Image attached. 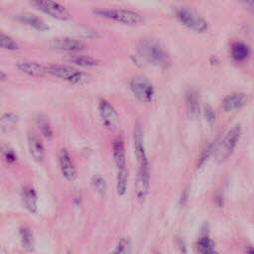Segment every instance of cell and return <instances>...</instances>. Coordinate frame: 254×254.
<instances>
[{
	"mask_svg": "<svg viewBox=\"0 0 254 254\" xmlns=\"http://www.w3.org/2000/svg\"><path fill=\"white\" fill-rule=\"evenodd\" d=\"M134 149L135 155L138 160L139 168L137 175V184H136V194L137 197L142 200L148 193L150 187V169L149 162L147 159L143 131L140 124H136L134 129Z\"/></svg>",
	"mask_w": 254,
	"mask_h": 254,
	"instance_id": "obj_1",
	"label": "cell"
},
{
	"mask_svg": "<svg viewBox=\"0 0 254 254\" xmlns=\"http://www.w3.org/2000/svg\"><path fill=\"white\" fill-rule=\"evenodd\" d=\"M137 51L139 55L148 63L161 66L168 67L171 64V57L161 43L154 38L141 39Z\"/></svg>",
	"mask_w": 254,
	"mask_h": 254,
	"instance_id": "obj_2",
	"label": "cell"
},
{
	"mask_svg": "<svg viewBox=\"0 0 254 254\" xmlns=\"http://www.w3.org/2000/svg\"><path fill=\"white\" fill-rule=\"evenodd\" d=\"M113 158L116 166V190L119 195H123L127 189L128 171L126 168L125 147L122 136H117L112 145Z\"/></svg>",
	"mask_w": 254,
	"mask_h": 254,
	"instance_id": "obj_3",
	"label": "cell"
},
{
	"mask_svg": "<svg viewBox=\"0 0 254 254\" xmlns=\"http://www.w3.org/2000/svg\"><path fill=\"white\" fill-rule=\"evenodd\" d=\"M94 13L101 17L128 25H136L143 21L140 13L123 8H99L95 9Z\"/></svg>",
	"mask_w": 254,
	"mask_h": 254,
	"instance_id": "obj_4",
	"label": "cell"
},
{
	"mask_svg": "<svg viewBox=\"0 0 254 254\" xmlns=\"http://www.w3.org/2000/svg\"><path fill=\"white\" fill-rule=\"evenodd\" d=\"M47 68H48V72L51 73L52 75L70 83L80 84V83L87 82L88 80L87 74L70 65L56 64L49 65Z\"/></svg>",
	"mask_w": 254,
	"mask_h": 254,
	"instance_id": "obj_5",
	"label": "cell"
},
{
	"mask_svg": "<svg viewBox=\"0 0 254 254\" xmlns=\"http://www.w3.org/2000/svg\"><path fill=\"white\" fill-rule=\"evenodd\" d=\"M175 13L179 21L184 26L188 27L192 31L203 33L208 28L207 22L201 16H199L197 13H195L189 7H185V6L178 7Z\"/></svg>",
	"mask_w": 254,
	"mask_h": 254,
	"instance_id": "obj_6",
	"label": "cell"
},
{
	"mask_svg": "<svg viewBox=\"0 0 254 254\" xmlns=\"http://www.w3.org/2000/svg\"><path fill=\"white\" fill-rule=\"evenodd\" d=\"M240 134H241L240 125H235L226 133V135L221 140L215 152V157L217 161L221 162L229 157V155L232 153L233 149L235 148L239 140Z\"/></svg>",
	"mask_w": 254,
	"mask_h": 254,
	"instance_id": "obj_7",
	"label": "cell"
},
{
	"mask_svg": "<svg viewBox=\"0 0 254 254\" xmlns=\"http://www.w3.org/2000/svg\"><path fill=\"white\" fill-rule=\"evenodd\" d=\"M130 88L134 95L143 102H151L153 100L155 89L152 82L143 76H136L130 81Z\"/></svg>",
	"mask_w": 254,
	"mask_h": 254,
	"instance_id": "obj_8",
	"label": "cell"
},
{
	"mask_svg": "<svg viewBox=\"0 0 254 254\" xmlns=\"http://www.w3.org/2000/svg\"><path fill=\"white\" fill-rule=\"evenodd\" d=\"M31 4L35 6L37 9L43 11L44 13L60 20H68L71 17L69 12L64 8V6L61 5L58 2L39 0V1L31 2Z\"/></svg>",
	"mask_w": 254,
	"mask_h": 254,
	"instance_id": "obj_9",
	"label": "cell"
},
{
	"mask_svg": "<svg viewBox=\"0 0 254 254\" xmlns=\"http://www.w3.org/2000/svg\"><path fill=\"white\" fill-rule=\"evenodd\" d=\"M51 45L53 48L60 50V51H65V52H80L83 51L86 46L83 42L69 38V37H59L52 40Z\"/></svg>",
	"mask_w": 254,
	"mask_h": 254,
	"instance_id": "obj_10",
	"label": "cell"
},
{
	"mask_svg": "<svg viewBox=\"0 0 254 254\" xmlns=\"http://www.w3.org/2000/svg\"><path fill=\"white\" fill-rule=\"evenodd\" d=\"M99 112L104 124L112 129H115L119 123L118 114L113 105L106 99H100Z\"/></svg>",
	"mask_w": 254,
	"mask_h": 254,
	"instance_id": "obj_11",
	"label": "cell"
},
{
	"mask_svg": "<svg viewBox=\"0 0 254 254\" xmlns=\"http://www.w3.org/2000/svg\"><path fill=\"white\" fill-rule=\"evenodd\" d=\"M60 166L65 180H67L68 182H73L77 178L76 169L71 161L68 152L65 149H62L60 153Z\"/></svg>",
	"mask_w": 254,
	"mask_h": 254,
	"instance_id": "obj_12",
	"label": "cell"
},
{
	"mask_svg": "<svg viewBox=\"0 0 254 254\" xmlns=\"http://www.w3.org/2000/svg\"><path fill=\"white\" fill-rule=\"evenodd\" d=\"M16 66L24 73L34 77H42L48 72V68L45 67L43 64L27 60L18 61L16 63Z\"/></svg>",
	"mask_w": 254,
	"mask_h": 254,
	"instance_id": "obj_13",
	"label": "cell"
},
{
	"mask_svg": "<svg viewBox=\"0 0 254 254\" xmlns=\"http://www.w3.org/2000/svg\"><path fill=\"white\" fill-rule=\"evenodd\" d=\"M28 148L31 156L37 162H42L45 158V148L41 139L34 133L28 135Z\"/></svg>",
	"mask_w": 254,
	"mask_h": 254,
	"instance_id": "obj_14",
	"label": "cell"
},
{
	"mask_svg": "<svg viewBox=\"0 0 254 254\" xmlns=\"http://www.w3.org/2000/svg\"><path fill=\"white\" fill-rule=\"evenodd\" d=\"M17 19L21 23H23V24H25V25H27L31 28H34L38 31H47V30H49V26L46 24V22L42 18L38 17L35 14L29 13V12H24V13L18 14Z\"/></svg>",
	"mask_w": 254,
	"mask_h": 254,
	"instance_id": "obj_15",
	"label": "cell"
},
{
	"mask_svg": "<svg viewBox=\"0 0 254 254\" xmlns=\"http://www.w3.org/2000/svg\"><path fill=\"white\" fill-rule=\"evenodd\" d=\"M247 101V94L244 92H234L228 94L222 100V108L225 111H232L243 106Z\"/></svg>",
	"mask_w": 254,
	"mask_h": 254,
	"instance_id": "obj_16",
	"label": "cell"
},
{
	"mask_svg": "<svg viewBox=\"0 0 254 254\" xmlns=\"http://www.w3.org/2000/svg\"><path fill=\"white\" fill-rule=\"evenodd\" d=\"M186 106L189 117L195 118L198 116L200 111L198 93L195 89L190 88L186 92Z\"/></svg>",
	"mask_w": 254,
	"mask_h": 254,
	"instance_id": "obj_17",
	"label": "cell"
},
{
	"mask_svg": "<svg viewBox=\"0 0 254 254\" xmlns=\"http://www.w3.org/2000/svg\"><path fill=\"white\" fill-rule=\"evenodd\" d=\"M22 200L26 206V208L30 212H36L37 211V201H38V196L36 190L30 187L26 186L22 189Z\"/></svg>",
	"mask_w": 254,
	"mask_h": 254,
	"instance_id": "obj_18",
	"label": "cell"
},
{
	"mask_svg": "<svg viewBox=\"0 0 254 254\" xmlns=\"http://www.w3.org/2000/svg\"><path fill=\"white\" fill-rule=\"evenodd\" d=\"M18 121H19L18 115L13 112H7L3 114L0 120V126H1L2 132L4 133L11 132L17 126Z\"/></svg>",
	"mask_w": 254,
	"mask_h": 254,
	"instance_id": "obj_19",
	"label": "cell"
},
{
	"mask_svg": "<svg viewBox=\"0 0 254 254\" xmlns=\"http://www.w3.org/2000/svg\"><path fill=\"white\" fill-rule=\"evenodd\" d=\"M36 125L39 128L42 135L47 139H52L54 136V131L49 119L44 115H39L36 118Z\"/></svg>",
	"mask_w": 254,
	"mask_h": 254,
	"instance_id": "obj_20",
	"label": "cell"
},
{
	"mask_svg": "<svg viewBox=\"0 0 254 254\" xmlns=\"http://www.w3.org/2000/svg\"><path fill=\"white\" fill-rule=\"evenodd\" d=\"M231 55L235 61H242L249 55V48L241 42H236L232 45Z\"/></svg>",
	"mask_w": 254,
	"mask_h": 254,
	"instance_id": "obj_21",
	"label": "cell"
},
{
	"mask_svg": "<svg viewBox=\"0 0 254 254\" xmlns=\"http://www.w3.org/2000/svg\"><path fill=\"white\" fill-rule=\"evenodd\" d=\"M67 61L71 64H74L79 66H84V67L96 65L98 63L97 60L88 56H71L67 59Z\"/></svg>",
	"mask_w": 254,
	"mask_h": 254,
	"instance_id": "obj_22",
	"label": "cell"
},
{
	"mask_svg": "<svg viewBox=\"0 0 254 254\" xmlns=\"http://www.w3.org/2000/svg\"><path fill=\"white\" fill-rule=\"evenodd\" d=\"M0 46L4 50H9V51H15L19 49L18 43L10 36L1 33L0 34Z\"/></svg>",
	"mask_w": 254,
	"mask_h": 254,
	"instance_id": "obj_23",
	"label": "cell"
},
{
	"mask_svg": "<svg viewBox=\"0 0 254 254\" xmlns=\"http://www.w3.org/2000/svg\"><path fill=\"white\" fill-rule=\"evenodd\" d=\"M20 236L23 246L28 250L33 249V235L28 227H21Z\"/></svg>",
	"mask_w": 254,
	"mask_h": 254,
	"instance_id": "obj_24",
	"label": "cell"
},
{
	"mask_svg": "<svg viewBox=\"0 0 254 254\" xmlns=\"http://www.w3.org/2000/svg\"><path fill=\"white\" fill-rule=\"evenodd\" d=\"M197 248L200 253L206 254L213 251V242L207 236H202L197 241Z\"/></svg>",
	"mask_w": 254,
	"mask_h": 254,
	"instance_id": "obj_25",
	"label": "cell"
},
{
	"mask_svg": "<svg viewBox=\"0 0 254 254\" xmlns=\"http://www.w3.org/2000/svg\"><path fill=\"white\" fill-rule=\"evenodd\" d=\"M113 254H131V244L128 239H121Z\"/></svg>",
	"mask_w": 254,
	"mask_h": 254,
	"instance_id": "obj_26",
	"label": "cell"
},
{
	"mask_svg": "<svg viewBox=\"0 0 254 254\" xmlns=\"http://www.w3.org/2000/svg\"><path fill=\"white\" fill-rule=\"evenodd\" d=\"M92 185L94 186L95 190L101 193H103L106 190V185H105V181L99 177V176H96L93 178L92 180Z\"/></svg>",
	"mask_w": 254,
	"mask_h": 254,
	"instance_id": "obj_27",
	"label": "cell"
},
{
	"mask_svg": "<svg viewBox=\"0 0 254 254\" xmlns=\"http://www.w3.org/2000/svg\"><path fill=\"white\" fill-rule=\"evenodd\" d=\"M3 155H4V158L5 160L8 162V163H15L17 161V155L15 154V152L10 149V148H6V149H3Z\"/></svg>",
	"mask_w": 254,
	"mask_h": 254,
	"instance_id": "obj_28",
	"label": "cell"
},
{
	"mask_svg": "<svg viewBox=\"0 0 254 254\" xmlns=\"http://www.w3.org/2000/svg\"><path fill=\"white\" fill-rule=\"evenodd\" d=\"M204 115L208 122H213L215 120V113H214L213 109L208 105L205 106V108H204Z\"/></svg>",
	"mask_w": 254,
	"mask_h": 254,
	"instance_id": "obj_29",
	"label": "cell"
},
{
	"mask_svg": "<svg viewBox=\"0 0 254 254\" xmlns=\"http://www.w3.org/2000/svg\"><path fill=\"white\" fill-rule=\"evenodd\" d=\"M246 5L254 12V1H246Z\"/></svg>",
	"mask_w": 254,
	"mask_h": 254,
	"instance_id": "obj_30",
	"label": "cell"
},
{
	"mask_svg": "<svg viewBox=\"0 0 254 254\" xmlns=\"http://www.w3.org/2000/svg\"><path fill=\"white\" fill-rule=\"evenodd\" d=\"M247 254H254V248H248Z\"/></svg>",
	"mask_w": 254,
	"mask_h": 254,
	"instance_id": "obj_31",
	"label": "cell"
},
{
	"mask_svg": "<svg viewBox=\"0 0 254 254\" xmlns=\"http://www.w3.org/2000/svg\"><path fill=\"white\" fill-rule=\"evenodd\" d=\"M0 78H1L2 80L5 79V73H4V71H0Z\"/></svg>",
	"mask_w": 254,
	"mask_h": 254,
	"instance_id": "obj_32",
	"label": "cell"
},
{
	"mask_svg": "<svg viewBox=\"0 0 254 254\" xmlns=\"http://www.w3.org/2000/svg\"><path fill=\"white\" fill-rule=\"evenodd\" d=\"M206 254H216V253H215V251L213 250V251H210V252H208V253H206Z\"/></svg>",
	"mask_w": 254,
	"mask_h": 254,
	"instance_id": "obj_33",
	"label": "cell"
}]
</instances>
